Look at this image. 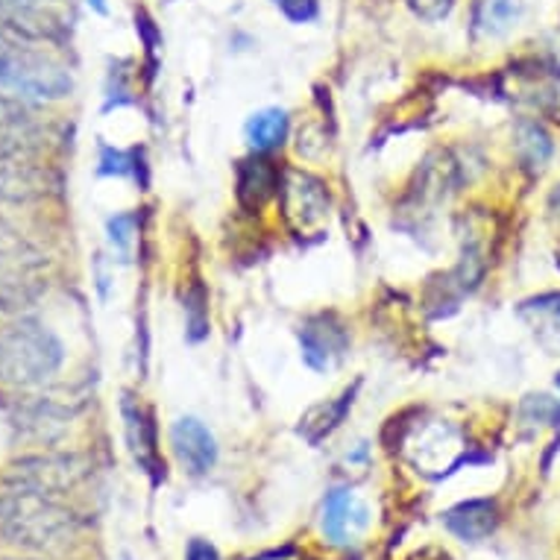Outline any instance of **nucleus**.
Wrapping results in <instances>:
<instances>
[{"label": "nucleus", "mask_w": 560, "mask_h": 560, "mask_svg": "<svg viewBox=\"0 0 560 560\" xmlns=\"http://www.w3.org/2000/svg\"><path fill=\"white\" fill-rule=\"evenodd\" d=\"M523 413H528L532 420L546 423V420H551V417L558 413V405L551 402L549 396H528V399L523 402Z\"/></svg>", "instance_id": "nucleus-21"}, {"label": "nucleus", "mask_w": 560, "mask_h": 560, "mask_svg": "<svg viewBox=\"0 0 560 560\" xmlns=\"http://www.w3.org/2000/svg\"><path fill=\"white\" fill-rule=\"evenodd\" d=\"M282 209H285V221L296 232H314L320 230L323 221L329 218V191L317 176L305 174V171H285L282 183Z\"/></svg>", "instance_id": "nucleus-6"}, {"label": "nucleus", "mask_w": 560, "mask_h": 560, "mask_svg": "<svg viewBox=\"0 0 560 560\" xmlns=\"http://www.w3.org/2000/svg\"><path fill=\"white\" fill-rule=\"evenodd\" d=\"M368 508L349 490H331L323 505V534L338 546L355 542L368 528Z\"/></svg>", "instance_id": "nucleus-9"}, {"label": "nucleus", "mask_w": 560, "mask_h": 560, "mask_svg": "<svg viewBox=\"0 0 560 560\" xmlns=\"http://www.w3.org/2000/svg\"><path fill=\"white\" fill-rule=\"evenodd\" d=\"M0 532L24 549H54L74 537L77 516L59 505L54 493L12 487V493L0 499Z\"/></svg>", "instance_id": "nucleus-2"}, {"label": "nucleus", "mask_w": 560, "mask_h": 560, "mask_svg": "<svg viewBox=\"0 0 560 560\" xmlns=\"http://www.w3.org/2000/svg\"><path fill=\"white\" fill-rule=\"evenodd\" d=\"M443 520H446V528H450L455 537H460V540L467 542H478L497 532L499 514L497 505H493L490 499H472V502H464V505L452 508Z\"/></svg>", "instance_id": "nucleus-12"}, {"label": "nucleus", "mask_w": 560, "mask_h": 560, "mask_svg": "<svg viewBox=\"0 0 560 560\" xmlns=\"http://www.w3.org/2000/svg\"><path fill=\"white\" fill-rule=\"evenodd\" d=\"M103 174H127V156L115 153V150H103Z\"/></svg>", "instance_id": "nucleus-24"}, {"label": "nucleus", "mask_w": 560, "mask_h": 560, "mask_svg": "<svg viewBox=\"0 0 560 560\" xmlns=\"http://www.w3.org/2000/svg\"><path fill=\"white\" fill-rule=\"evenodd\" d=\"M300 343H303V359L308 361V368L329 370L347 352V331L331 317H317L305 323V329L300 331Z\"/></svg>", "instance_id": "nucleus-10"}, {"label": "nucleus", "mask_w": 560, "mask_h": 560, "mask_svg": "<svg viewBox=\"0 0 560 560\" xmlns=\"http://www.w3.org/2000/svg\"><path fill=\"white\" fill-rule=\"evenodd\" d=\"M109 232H112V241H115L120 249H127L129 235H132V218H129V214H120V218H115V221L109 223Z\"/></svg>", "instance_id": "nucleus-23"}, {"label": "nucleus", "mask_w": 560, "mask_h": 560, "mask_svg": "<svg viewBox=\"0 0 560 560\" xmlns=\"http://www.w3.org/2000/svg\"><path fill=\"white\" fill-rule=\"evenodd\" d=\"M282 176L265 159H247L238 165V200L244 209L258 212L276 191H279Z\"/></svg>", "instance_id": "nucleus-14"}, {"label": "nucleus", "mask_w": 560, "mask_h": 560, "mask_svg": "<svg viewBox=\"0 0 560 560\" xmlns=\"http://www.w3.org/2000/svg\"><path fill=\"white\" fill-rule=\"evenodd\" d=\"M85 476V464L77 455H45L15 464L10 472L12 487L38 490V493H59L74 487Z\"/></svg>", "instance_id": "nucleus-7"}, {"label": "nucleus", "mask_w": 560, "mask_h": 560, "mask_svg": "<svg viewBox=\"0 0 560 560\" xmlns=\"http://www.w3.org/2000/svg\"><path fill=\"white\" fill-rule=\"evenodd\" d=\"M89 3H94V10L97 12H106V3H103V0H89Z\"/></svg>", "instance_id": "nucleus-27"}, {"label": "nucleus", "mask_w": 560, "mask_h": 560, "mask_svg": "<svg viewBox=\"0 0 560 560\" xmlns=\"http://www.w3.org/2000/svg\"><path fill=\"white\" fill-rule=\"evenodd\" d=\"M171 446H174L179 467L188 476H206L218 460V443H214L212 432L194 417L176 420L174 429H171Z\"/></svg>", "instance_id": "nucleus-8"}, {"label": "nucleus", "mask_w": 560, "mask_h": 560, "mask_svg": "<svg viewBox=\"0 0 560 560\" xmlns=\"http://www.w3.org/2000/svg\"><path fill=\"white\" fill-rule=\"evenodd\" d=\"M124 417H127V438L129 450L136 455V460L148 472L159 469V452H156V432H153V420L141 405L132 402V396L124 399Z\"/></svg>", "instance_id": "nucleus-15"}, {"label": "nucleus", "mask_w": 560, "mask_h": 560, "mask_svg": "<svg viewBox=\"0 0 560 560\" xmlns=\"http://www.w3.org/2000/svg\"><path fill=\"white\" fill-rule=\"evenodd\" d=\"M50 141V124L24 101L0 94V159L30 162Z\"/></svg>", "instance_id": "nucleus-5"}, {"label": "nucleus", "mask_w": 560, "mask_h": 560, "mask_svg": "<svg viewBox=\"0 0 560 560\" xmlns=\"http://www.w3.org/2000/svg\"><path fill=\"white\" fill-rule=\"evenodd\" d=\"M45 258L19 238H0V314L36 303L45 291Z\"/></svg>", "instance_id": "nucleus-4"}, {"label": "nucleus", "mask_w": 560, "mask_h": 560, "mask_svg": "<svg viewBox=\"0 0 560 560\" xmlns=\"http://www.w3.org/2000/svg\"><path fill=\"white\" fill-rule=\"evenodd\" d=\"M516 153L528 167H540L542 162H549L551 141L546 136V129L537 124H520L516 129Z\"/></svg>", "instance_id": "nucleus-19"}, {"label": "nucleus", "mask_w": 560, "mask_h": 560, "mask_svg": "<svg viewBox=\"0 0 560 560\" xmlns=\"http://www.w3.org/2000/svg\"><path fill=\"white\" fill-rule=\"evenodd\" d=\"M288 136V115L282 109H265L256 112L247 124L249 144L256 150H273L279 148Z\"/></svg>", "instance_id": "nucleus-18"}, {"label": "nucleus", "mask_w": 560, "mask_h": 560, "mask_svg": "<svg viewBox=\"0 0 560 560\" xmlns=\"http://www.w3.org/2000/svg\"><path fill=\"white\" fill-rule=\"evenodd\" d=\"M525 0H481L476 12V27L485 36H505L523 19Z\"/></svg>", "instance_id": "nucleus-17"}, {"label": "nucleus", "mask_w": 560, "mask_h": 560, "mask_svg": "<svg viewBox=\"0 0 560 560\" xmlns=\"http://www.w3.org/2000/svg\"><path fill=\"white\" fill-rule=\"evenodd\" d=\"M62 359V343L45 323L21 317L0 329V385H45L59 373Z\"/></svg>", "instance_id": "nucleus-3"}, {"label": "nucleus", "mask_w": 560, "mask_h": 560, "mask_svg": "<svg viewBox=\"0 0 560 560\" xmlns=\"http://www.w3.org/2000/svg\"><path fill=\"white\" fill-rule=\"evenodd\" d=\"M0 92L30 101H62L74 92V80L54 54H47L42 38L0 27Z\"/></svg>", "instance_id": "nucleus-1"}, {"label": "nucleus", "mask_w": 560, "mask_h": 560, "mask_svg": "<svg viewBox=\"0 0 560 560\" xmlns=\"http://www.w3.org/2000/svg\"><path fill=\"white\" fill-rule=\"evenodd\" d=\"M452 3H455V0H408V7H411L413 15L423 21H432V24L450 15Z\"/></svg>", "instance_id": "nucleus-20"}, {"label": "nucleus", "mask_w": 560, "mask_h": 560, "mask_svg": "<svg viewBox=\"0 0 560 560\" xmlns=\"http://www.w3.org/2000/svg\"><path fill=\"white\" fill-rule=\"evenodd\" d=\"M54 0H0V27L21 33V36L50 38L54 36L56 19L47 10Z\"/></svg>", "instance_id": "nucleus-11"}, {"label": "nucleus", "mask_w": 560, "mask_h": 560, "mask_svg": "<svg viewBox=\"0 0 560 560\" xmlns=\"http://www.w3.org/2000/svg\"><path fill=\"white\" fill-rule=\"evenodd\" d=\"M551 212H555L560 218V185H558V188H555V194H551Z\"/></svg>", "instance_id": "nucleus-26"}, {"label": "nucleus", "mask_w": 560, "mask_h": 560, "mask_svg": "<svg viewBox=\"0 0 560 560\" xmlns=\"http://www.w3.org/2000/svg\"><path fill=\"white\" fill-rule=\"evenodd\" d=\"M558 387H560V376H558Z\"/></svg>", "instance_id": "nucleus-28"}, {"label": "nucleus", "mask_w": 560, "mask_h": 560, "mask_svg": "<svg viewBox=\"0 0 560 560\" xmlns=\"http://www.w3.org/2000/svg\"><path fill=\"white\" fill-rule=\"evenodd\" d=\"M352 394H355V390H347V394L338 396V399L314 405L312 411L305 413L303 420H300V423H303L300 425V434H303L305 441L320 443L326 434L335 432V429L343 423V417H347L349 405H352Z\"/></svg>", "instance_id": "nucleus-16"}, {"label": "nucleus", "mask_w": 560, "mask_h": 560, "mask_svg": "<svg viewBox=\"0 0 560 560\" xmlns=\"http://www.w3.org/2000/svg\"><path fill=\"white\" fill-rule=\"evenodd\" d=\"M188 560H218V551L206 540H194L188 546Z\"/></svg>", "instance_id": "nucleus-25"}, {"label": "nucleus", "mask_w": 560, "mask_h": 560, "mask_svg": "<svg viewBox=\"0 0 560 560\" xmlns=\"http://www.w3.org/2000/svg\"><path fill=\"white\" fill-rule=\"evenodd\" d=\"M276 3H279V10L285 12L288 19L300 21V24L317 15V3L314 0H276Z\"/></svg>", "instance_id": "nucleus-22"}, {"label": "nucleus", "mask_w": 560, "mask_h": 560, "mask_svg": "<svg viewBox=\"0 0 560 560\" xmlns=\"http://www.w3.org/2000/svg\"><path fill=\"white\" fill-rule=\"evenodd\" d=\"M45 191V171L21 159H0V202H27Z\"/></svg>", "instance_id": "nucleus-13"}]
</instances>
